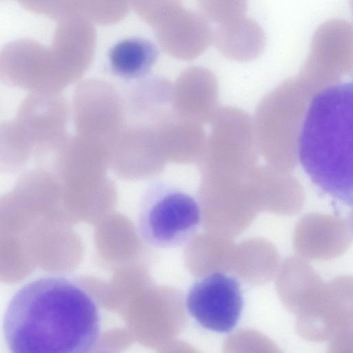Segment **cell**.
I'll list each match as a JSON object with an SVG mask.
<instances>
[{
	"label": "cell",
	"instance_id": "cell-14",
	"mask_svg": "<svg viewBox=\"0 0 353 353\" xmlns=\"http://www.w3.org/2000/svg\"><path fill=\"white\" fill-rule=\"evenodd\" d=\"M327 352L330 353H353V330L343 331L328 340Z\"/></svg>",
	"mask_w": 353,
	"mask_h": 353
},
{
	"label": "cell",
	"instance_id": "cell-11",
	"mask_svg": "<svg viewBox=\"0 0 353 353\" xmlns=\"http://www.w3.org/2000/svg\"><path fill=\"white\" fill-rule=\"evenodd\" d=\"M287 270L289 284L286 298L290 307L297 313L324 281L307 261L299 259H292Z\"/></svg>",
	"mask_w": 353,
	"mask_h": 353
},
{
	"label": "cell",
	"instance_id": "cell-9",
	"mask_svg": "<svg viewBox=\"0 0 353 353\" xmlns=\"http://www.w3.org/2000/svg\"><path fill=\"white\" fill-rule=\"evenodd\" d=\"M225 56L239 61H249L259 56L265 49V33L254 20L242 17L218 25L213 32V41Z\"/></svg>",
	"mask_w": 353,
	"mask_h": 353
},
{
	"label": "cell",
	"instance_id": "cell-10",
	"mask_svg": "<svg viewBox=\"0 0 353 353\" xmlns=\"http://www.w3.org/2000/svg\"><path fill=\"white\" fill-rule=\"evenodd\" d=\"M310 60L345 65L353 61V25L339 19L322 23L313 34Z\"/></svg>",
	"mask_w": 353,
	"mask_h": 353
},
{
	"label": "cell",
	"instance_id": "cell-5",
	"mask_svg": "<svg viewBox=\"0 0 353 353\" xmlns=\"http://www.w3.org/2000/svg\"><path fill=\"white\" fill-rule=\"evenodd\" d=\"M297 314V330L307 341H328L353 330V276L324 282Z\"/></svg>",
	"mask_w": 353,
	"mask_h": 353
},
{
	"label": "cell",
	"instance_id": "cell-3",
	"mask_svg": "<svg viewBox=\"0 0 353 353\" xmlns=\"http://www.w3.org/2000/svg\"><path fill=\"white\" fill-rule=\"evenodd\" d=\"M201 221L197 199L177 185L157 179L142 194L137 230L140 238L152 247L176 248L189 243Z\"/></svg>",
	"mask_w": 353,
	"mask_h": 353
},
{
	"label": "cell",
	"instance_id": "cell-13",
	"mask_svg": "<svg viewBox=\"0 0 353 353\" xmlns=\"http://www.w3.org/2000/svg\"><path fill=\"white\" fill-rule=\"evenodd\" d=\"M145 15L157 24L168 14L182 6L181 0H143Z\"/></svg>",
	"mask_w": 353,
	"mask_h": 353
},
{
	"label": "cell",
	"instance_id": "cell-7",
	"mask_svg": "<svg viewBox=\"0 0 353 353\" xmlns=\"http://www.w3.org/2000/svg\"><path fill=\"white\" fill-rule=\"evenodd\" d=\"M351 236L347 223L342 219L310 214L297 224L294 245L307 260L327 261L343 254L351 243Z\"/></svg>",
	"mask_w": 353,
	"mask_h": 353
},
{
	"label": "cell",
	"instance_id": "cell-15",
	"mask_svg": "<svg viewBox=\"0 0 353 353\" xmlns=\"http://www.w3.org/2000/svg\"><path fill=\"white\" fill-rule=\"evenodd\" d=\"M350 232L353 236V212L350 214L349 217V221L347 223Z\"/></svg>",
	"mask_w": 353,
	"mask_h": 353
},
{
	"label": "cell",
	"instance_id": "cell-6",
	"mask_svg": "<svg viewBox=\"0 0 353 353\" xmlns=\"http://www.w3.org/2000/svg\"><path fill=\"white\" fill-rule=\"evenodd\" d=\"M156 26L161 47L178 59H194L213 41V30L205 17L183 6L168 14Z\"/></svg>",
	"mask_w": 353,
	"mask_h": 353
},
{
	"label": "cell",
	"instance_id": "cell-4",
	"mask_svg": "<svg viewBox=\"0 0 353 353\" xmlns=\"http://www.w3.org/2000/svg\"><path fill=\"white\" fill-rule=\"evenodd\" d=\"M244 294L238 279L214 272L196 281L190 288L185 307L202 328L218 334L231 332L244 308Z\"/></svg>",
	"mask_w": 353,
	"mask_h": 353
},
{
	"label": "cell",
	"instance_id": "cell-16",
	"mask_svg": "<svg viewBox=\"0 0 353 353\" xmlns=\"http://www.w3.org/2000/svg\"><path fill=\"white\" fill-rule=\"evenodd\" d=\"M350 3L351 10H352V15H353V0H350Z\"/></svg>",
	"mask_w": 353,
	"mask_h": 353
},
{
	"label": "cell",
	"instance_id": "cell-12",
	"mask_svg": "<svg viewBox=\"0 0 353 353\" xmlns=\"http://www.w3.org/2000/svg\"><path fill=\"white\" fill-rule=\"evenodd\" d=\"M203 16L218 25L237 20L246 12L248 0H196Z\"/></svg>",
	"mask_w": 353,
	"mask_h": 353
},
{
	"label": "cell",
	"instance_id": "cell-1",
	"mask_svg": "<svg viewBox=\"0 0 353 353\" xmlns=\"http://www.w3.org/2000/svg\"><path fill=\"white\" fill-rule=\"evenodd\" d=\"M3 330L12 352H92L102 337L103 315L81 285L65 276H47L13 295Z\"/></svg>",
	"mask_w": 353,
	"mask_h": 353
},
{
	"label": "cell",
	"instance_id": "cell-8",
	"mask_svg": "<svg viewBox=\"0 0 353 353\" xmlns=\"http://www.w3.org/2000/svg\"><path fill=\"white\" fill-rule=\"evenodd\" d=\"M159 51L150 40L130 37L117 41L107 54V67L115 77L127 81L141 79L157 61Z\"/></svg>",
	"mask_w": 353,
	"mask_h": 353
},
{
	"label": "cell",
	"instance_id": "cell-2",
	"mask_svg": "<svg viewBox=\"0 0 353 353\" xmlns=\"http://www.w3.org/2000/svg\"><path fill=\"white\" fill-rule=\"evenodd\" d=\"M297 153L319 190L353 207V81L330 85L313 97L300 128Z\"/></svg>",
	"mask_w": 353,
	"mask_h": 353
}]
</instances>
